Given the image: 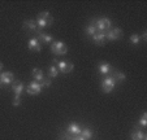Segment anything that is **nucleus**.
<instances>
[{"mask_svg":"<svg viewBox=\"0 0 147 140\" xmlns=\"http://www.w3.org/2000/svg\"><path fill=\"white\" fill-rule=\"evenodd\" d=\"M51 52L56 56H64L68 53V47L60 40H53L51 43Z\"/></svg>","mask_w":147,"mask_h":140,"instance_id":"nucleus-1","label":"nucleus"},{"mask_svg":"<svg viewBox=\"0 0 147 140\" xmlns=\"http://www.w3.org/2000/svg\"><path fill=\"white\" fill-rule=\"evenodd\" d=\"M94 26L96 27V31L98 33H106V30H109L111 29V25L112 22L109 18H106V17H103V18H98L95 22H92Z\"/></svg>","mask_w":147,"mask_h":140,"instance_id":"nucleus-2","label":"nucleus"},{"mask_svg":"<svg viewBox=\"0 0 147 140\" xmlns=\"http://www.w3.org/2000/svg\"><path fill=\"white\" fill-rule=\"evenodd\" d=\"M24 84L21 82H16V83H12V91L14 92V100H13V105L14 107H18L21 104V93L24 91Z\"/></svg>","mask_w":147,"mask_h":140,"instance_id":"nucleus-3","label":"nucleus"},{"mask_svg":"<svg viewBox=\"0 0 147 140\" xmlns=\"http://www.w3.org/2000/svg\"><path fill=\"white\" fill-rule=\"evenodd\" d=\"M53 64H56V68L59 69V73H63V74H67V73H70L73 70V64L69 62V61H56L53 60Z\"/></svg>","mask_w":147,"mask_h":140,"instance_id":"nucleus-4","label":"nucleus"},{"mask_svg":"<svg viewBox=\"0 0 147 140\" xmlns=\"http://www.w3.org/2000/svg\"><path fill=\"white\" fill-rule=\"evenodd\" d=\"M115 84H116V82H115V79L111 77V75L106 77L104 79L102 80V90H103V92L109 93L115 88Z\"/></svg>","mask_w":147,"mask_h":140,"instance_id":"nucleus-5","label":"nucleus"},{"mask_svg":"<svg viewBox=\"0 0 147 140\" xmlns=\"http://www.w3.org/2000/svg\"><path fill=\"white\" fill-rule=\"evenodd\" d=\"M104 35H106V40H117L122 36V30L120 27L109 29L104 33Z\"/></svg>","mask_w":147,"mask_h":140,"instance_id":"nucleus-6","label":"nucleus"},{"mask_svg":"<svg viewBox=\"0 0 147 140\" xmlns=\"http://www.w3.org/2000/svg\"><path fill=\"white\" fill-rule=\"evenodd\" d=\"M42 88H43V86H42L40 82L33 80V82L29 83V86L26 87V92H28L29 95H38V93L42 91Z\"/></svg>","mask_w":147,"mask_h":140,"instance_id":"nucleus-7","label":"nucleus"},{"mask_svg":"<svg viewBox=\"0 0 147 140\" xmlns=\"http://www.w3.org/2000/svg\"><path fill=\"white\" fill-rule=\"evenodd\" d=\"M14 80V75L12 72H3L1 74H0V84H11V83H13Z\"/></svg>","mask_w":147,"mask_h":140,"instance_id":"nucleus-8","label":"nucleus"},{"mask_svg":"<svg viewBox=\"0 0 147 140\" xmlns=\"http://www.w3.org/2000/svg\"><path fill=\"white\" fill-rule=\"evenodd\" d=\"M28 48L30 51H34V52H39L42 50V44L36 38H31L28 42Z\"/></svg>","mask_w":147,"mask_h":140,"instance_id":"nucleus-9","label":"nucleus"},{"mask_svg":"<svg viewBox=\"0 0 147 140\" xmlns=\"http://www.w3.org/2000/svg\"><path fill=\"white\" fill-rule=\"evenodd\" d=\"M52 22H53V18H52V17H48V18H42V17H38V18L35 19L36 26H38V27H40V29L48 27V26H50Z\"/></svg>","mask_w":147,"mask_h":140,"instance_id":"nucleus-10","label":"nucleus"},{"mask_svg":"<svg viewBox=\"0 0 147 140\" xmlns=\"http://www.w3.org/2000/svg\"><path fill=\"white\" fill-rule=\"evenodd\" d=\"M81 131H82V127H81L78 123H74V122L70 123L67 129V132H69V134L73 135V136H78V135L81 134Z\"/></svg>","mask_w":147,"mask_h":140,"instance_id":"nucleus-11","label":"nucleus"},{"mask_svg":"<svg viewBox=\"0 0 147 140\" xmlns=\"http://www.w3.org/2000/svg\"><path fill=\"white\" fill-rule=\"evenodd\" d=\"M98 70H99L100 74H103V75H108L109 73L112 72V66L109 65L108 62H100L99 65H98Z\"/></svg>","mask_w":147,"mask_h":140,"instance_id":"nucleus-12","label":"nucleus"},{"mask_svg":"<svg viewBox=\"0 0 147 140\" xmlns=\"http://www.w3.org/2000/svg\"><path fill=\"white\" fill-rule=\"evenodd\" d=\"M22 27L25 29L26 31H30V33L38 30V26H36L35 21H33V19H26V21L24 22V26H22Z\"/></svg>","mask_w":147,"mask_h":140,"instance_id":"nucleus-13","label":"nucleus"},{"mask_svg":"<svg viewBox=\"0 0 147 140\" xmlns=\"http://www.w3.org/2000/svg\"><path fill=\"white\" fill-rule=\"evenodd\" d=\"M38 40L39 42H43L45 44H51L53 42V38L50 35V34H46V33H39L38 34Z\"/></svg>","mask_w":147,"mask_h":140,"instance_id":"nucleus-14","label":"nucleus"},{"mask_svg":"<svg viewBox=\"0 0 147 140\" xmlns=\"http://www.w3.org/2000/svg\"><path fill=\"white\" fill-rule=\"evenodd\" d=\"M31 75H33V78H34V80L35 82H42L43 80V72H42L40 69H38V68H34L33 69V72H31Z\"/></svg>","mask_w":147,"mask_h":140,"instance_id":"nucleus-15","label":"nucleus"},{"mask_svg":"<svg viewBox=\"0 0 147 140\" xmlns=\"http://www.w3.org/2000/svg\"><path fill=\"white\" fill-rule=\"evenodd\" d=\"M92 42H94L95 44H103L106 42V35H104V33H96L92 36Z\"/></svg>","mask_w":147,"mask_h":140,"instance_id":"nucleus-16","label":"nucleus"},{"mask_svg":"<svg viewBox=\"0 0 147 140\" xmlns=\"http://www.w3.org/2000/svg\"><path fill=\"white\" fill-rule=\"evenodd\" d=\"M111 77L115 79V82H122V80H125L126 75H125L124 73H121V72H119V70H116V72H115L113 74L111 75Z\"/></svg>","mask_w":147,"mask_h":140,"instance_id":"nucleus-17","label":"nucleus"},{"mask_svg":"<svg viewBox=\"0 0 147 140\" xmlns=\"http://www.w3.org/2000/svg\"><path fill=\"white\" fill-rule=\"evenodd\" d=\"M85 33H86V35H89V36H94L95 34L98 33V31H96V27L94 26V23H90V25L86 26V29H85Z\"/></svg>","mask_w":147,"mask_h":140,"instance_id":"nucleus-18","label":"nucleus"},{"mask_svg":"<svg viewBox=\"0 0 147 140\" xmlns=\"http://www.w3.org/2000/svg\"><path fill=\"white\" fill-rule=\"evenodd\" d=\"M131 139L133 140H146V134L143 131H134L131 134Z\"/></svg>","mask_w":147,"mask_h":140,"instance_id":"nucleus-19","label":"nucleus"},{"mask_svg":"<svg viewBox=\"0 0 147 140\" xmlns=\"http://www.w3.org/2000/svg\"><path fill=\"white\" fill-rule=\"evenodd\" d=\"M81 136L85 137L86 140H90L92 137V131L89 129V127H85V129H82V131H81Z\"/></svg>","mask_w":147,"mask_h":140,"instance_id":"nucleus-20","label":"nucleus"},{"mask_svg":"<svg viewBox=\"0 0 147 140\" xmlns=\"http://www.w3.org/2000/svg\"><path fill=\"white\" fill-rule=\"evenodd\" d=\"M57 75H59V69L56 68V65L50 66V69H48V77L50 78H56Z\"/></svg>","mask_w":147,"mask_h":140,"instance_id":"nucleus-21","label":"nucleus"},{"mask_svg":"<svg viewBox=\"0 0 147 140\" xmlns=\"http://www.w3.org/2000/svg\"><path fill=\"white\" fill-rule=\"evenodd\" d=\"M130 42L137 46V44L141 42V36H139L138 34H133V35H130Z\"/></svg>","mask_w":147,"mask_h":140,"instance_id":"nucleus-22","label":"nucleus"},{"mask_svg":"<svg viewBox=\"0 0 147 140\" xmlns=\"http://www.w3.org/2000/svg\"><path fill=\"white\" fill-rule=\"evenodd\" d=\"M139 123H141V126L143 127V129L147 126V113H143V114H142L141 119H139Z\"/></svg>","mask_w":147,"mask_h":140,"instance_id":"nucleus-23","label":"nucleus"},{"mask_svg":"<svg viewBox=\"0 0 147 140\" xmlns=\"http://www.w3.org/2000/svg\"><path fill=\"white\" fill-rule=\"evenodd\" d=\"M73 137H74V136H73V135H70L69 132H65L64 135H61V139H63V140H73Z\"/></svg>","mask_w":147,"mask_h":140,"instance_id":"nucleus-24","label":"nucleus"},{"mask_svg":"<svg viewBox=\"0 0 147 140\" xmlns=\"http://www.w3.org/2000/svg\"><path fill=\"white\" fill-rule=\"evenodd\" d=\"M38 17H42V18H48V17H51L50 12L48 11H45V12H40V13L38 14Z\"/></svg>","mask_w":147,"mask_h":140,"instance_id":"nucleus-25","label":"nucleus"},{"mask_svg":"<svg viewBox=\"0 0 147 140\" xmlns=\"http://www.w3.org/2000/svg\"><path fill=\"white\" fill-rule=\"evenodd\" d=\"M42 86H43V88L45 87H50V84H51V80L50 79H46V78H43V80H42Z\"/></svg>","mask_w":147,"mask_h":140,"instance_id":"nucleus-26","label":"nucleus"},{"mask_svg":"<svg viewBox=\"0 0 147 140\" xmlns=\"http://www.w3.org/2000/svg\"><path fill=\"white\" fill-rule=\"evenodd\" d=\"M142 39H143V40H147V33L142 34Z\"/></svg>","mask_w":147,"mask_h":140,"instance_id":"nucleus-27","label":"nucleus"},{"mask_svg":"<svg viewBox=\"0 0 147 140\" xmlns=\"http://www.w3.org/2000/svg\"><path fill=\"white\" fill-rule=\"evenodd\" d=\"M1 69H3V64L0 62V72H1Z\"/></svg>","mask_w":147,"mask_h":140,"instance_id":"nucleus-28","label":"nucleus"},{"mask_svg":"<svg viewBox=\"0 0 147 140\" xmlns=\"http://www.w3.org/2000/svg\"><path fill=\"white\" fill-rule=\"evenodd\" d=\"M73 140H77V139H76V136H74V137H73Z\"/></svg>","mask_w":147,"mask_h":140,"instance_id":"nucleus-29","label":"nucleus"},{"mask_svg":"<svg viewBox=\"0 0 147 140\" xmlns=\"http://www.w3.org/2000/svg\"><path fill=\"white\" fill-rule=\"evenodd\" d=\"M0 86H1V84H0Z\"/></svg>","mask_w":147,"mask_h":140,"instance_id":"nucleus-30","label":"nucleus"},{"mask_svg":"<svg viewBox=\"0 0 147 140\" xmlns=\"http://www.w3.org/2000/svg\"><path fill=\"white\" fill-rule=\"evenodd\" d=\"M146 140H147V139H146Z\"/></svg>","mask_w":147,"mask_h":140,"instance_id":"nucleus-31","label":"nucleus"}]
</instances>
